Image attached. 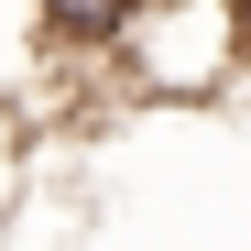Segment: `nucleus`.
Masks as SVG:
<instances>
[{"instance_id":"nucleus-2","label":"nucleus","mask_w":251,"mask_h":251,"mask_svg":"<svg viewBox=\"0 0 251 251\" xmlns=\"http://www.w3.org/2000/svg\"><path fill=\"white\" fill-rule=\"evenodd\" d=\"M142 0H33V33H44L55 55H109L120 33H131Z\"/></svg>"},{"instance_id":"nucleus-3","label":"nucleus","mask_w":251,"mask_h":251,"mask_svg":"<svg viewBox=\"0 0 251 251\" xmlns=\"http://www.w3.org/2000/svg\"><path fill=\"white\" fill-rule=\"evenodd\" d=\"M240 44H251V0H240Z\"/></svg>"},{"instance_id":"nucleus-1","label":"nucleus","mask_w":251,"mask_h":251,"mask_svg":"<svg viewBox=\"0 0 251 251\" xmlns=\"http://www.w3.org/2000/svg\"><path fill=\"white\" fill-rule=\"evenodd\" d=\"M109 66H120V88H142V99H207L229 66H251L240 0H142L131 33L109 44Z\"/></svg>"}]
</instances>
